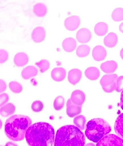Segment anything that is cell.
<instances>
[{
  "label": "cell",
  "instance_id": "obj_27",
  "mask_svg": "<svg viewBox=\"0 0 123 146\" xmlns=\"http://www.w3.org/2000/svg\"><path fill=\"white\" fill-rule=\"evenodd\" d=\"M85 123V117L83 115H79L74 118V124L81 130H84Z\"/></svg>",
  "mask_w": 123,
  "mask_h": 146
},
{
  "label": "cell",
  "instance_id": "obj_29",
  "mask_svg": "<svg viewBox=\"0 0 123 146\" xmlns=\"http://www.w3.org/2000/svg\"><path fill=\"white\" fill-rule=\"evenodd\" d=\"M10 89L15 93H20L22 90V85L19 82L16 81H12L9 84Z\"/></svg>",
  "mask_w": 123,
  "mask_h": 146
},
{
  "label": "cell",
  "instance_id": "obj_31",
  "mask_svg": "<svg viewBox=\"0 0 123 146\" xmlns=\"http://www.w3.org/2000/svg\"><path fill=\"white\" fill-rule=\"evenodd\" d=\"M44 108V105L41 101L39 100L34 102L32 104L31 108L33 111L36 112H39L42 110Z\"/></svg>",
  "mask_w": 123,
  "mask_h": 146
},
{
  "label": "cell",
  "instance_id": "obj_40",
  "mask_svg": "<svg viewBox=\"0 0 123 146\" xmlns=\"http://www.w3.org/2000/svg\"><path fill=\"white\" fill-rule=\"evenodd\" d=\"M85 146H96L93 143H88Z\"/></svg>",
  "mask_w": 123,
  "mask_h": 146
},
{
  "label": "cell",
  "instance_id": "obj_28",
  "mask_svg": "<svg viewBox=\"0 0 123 146\" xmlns=\"http://www.w3.org/2000/svg\"><path fill=\"white\" fill-rule=\"evenodd\" d=\"M65 99L62 96H60L56 97L54 100V106L56 110H60L65 105Z\"/></svg>",
  "mask_w": 123,
  "mask_h": 146
},
{
  "label": "cell",
  "instance_id": "obj_39",
  "mask_svg": "<svg viewBox=\"0 0 123 146\" xmlns=\"http://www.w3.org/2000/svg\"><path fill=\"white\" fill-rule=\"evenodd\" d=\"M120 55L121 58L123 60V48H122L120 52Z\"/></svg>",
  "mask_w": 123,
  "mask_h": 146
},
{
  "label": "cell",
  "instance_id": "obj_7",
  "mask_svg": "<svg viewBox=\"0 0 123 146\" xmlns=\"http://www.w3.org/2000/svg\"><path fill=\"white\" fill-rule=\"evenodd\" d=\"M81 24L80 17L74 15L65 19L64 25L66 29L69 31H73L77 29Z\"/></svg>",
  "mask_w": 123,
  "mask_h": 146
},
{
  "label": "cell",
  "instance_id": "obj_14",
  "mask_svg": "<svg viewBox=\"0 0 123 146\" xmlns=\"http://www.w3.org/2000/svg\"><path fill=\"white\" fill-rule=\"evenodd\" d=\"M66 76V71L63 68H55L52 70L51 76L54 81L60 82L63 81Z\"/></svg>",
  "mask_w": 123,
  "mask_h": 146
},
{
  "label": "cell",
  "instance_id": "obj_17",
  "mask_svg": "<svg viewBox=\"0 0 123 146\" xmlns=\"http://www.w3.org/2000/svg\"><path fill=\"white\" fill-rule=\"evenodd\" d=\"M38 69L34 66H29L24 68L21 72L22 78L25 80H28L37 75Z\"/></svg>",
  "mask_w": 123,
  "mask_h": 146
},
{
  "label": "cell",
  "instance_id": "obj_36",
  "mask_svg": "<svg viewBox=\"0 0 123 146\" xmlns=\"http://www.w3.org/2000/svg\"><path fill=\"white\" fill-rule=\"evenodd\" d=\"M120 106L123 110V90L122 91L121 94Z\"/></svg>",
  "mask_w": 123,
  "mask_h": 146
},
{
  "label": "cell",
  "instance_id": "obj_6",
  "mask_svg": "<svg viewBox=\"0 0 123 146\" xmlns=\"http://www.w3.org/2000/svg\"><path fill=\"white\" fill-rule=\"evenodd\" d=\"M97 146H123V139L114 134H108L99 141Z\"/></svg>",
  "mask_w": 123,
  "mask_h": 146
},
{
  "label": "cell",
  "instance_id": "obj_23",
  "mask_svg": "<svg viewBox=\"0 0 123 146\" xmlns=\"http://www.w3.org/2000/svg\"><path fill=\"white\" fill-rule=\"evenodd\" d=\"M108 25L105 23L101 22L97 24L94 28V31L97 35L103 36L108 32Z\"/></svg>",
  "mask_w": 123,
  "mask_h": 146
},
{
  "label": "cell",
  "instance_id": "obj_5",
  "mask_svg": "<svg viewBox=\"0 0 123 146\" xmlns=\"http://www.w3.org/2000/svg\"><path fill=\"white\" fill-rule=\"evenodd\" d=\"M118 76L116 74L104 76L100 80V84L104 92L110 93L116 90V82Z\"/></svg>",
  "mask_w": 123,
  "mask_h": 146
},
{
  "label": "cell",
  "instance_id": "obj_18",
  "mask_svg": "<svg viewBox=\"0 0 123 146\" xmlns=\"http://www.w3.org/2000/svg\"><path fill=\"white\" fill-rule=\"evenodd\" d=\"M118 42V37L115 33L111 32L108 34L104 39V43L107 47L112 48L115 47Z\"/></svg>",
  "mask_w": 123,
  "mask_h": 146
},
{
  "label": "cell",
  "instance_id": "obj_35",
  "mask_svg": "<svg viewBox=\"0 0 123 146\" xmlns=\"http://www.w3.org/2000/svg\"><path fill=\"white\" fill-rule=\"evenodd\" d=\"M0 83H1V93L5 91L7 88L6 84L5 81L1 79L0 80Z\"/></svg>",
  "mask_w": 123,
  "mask_h": 146
},
{
  "label": "cell",
  "instance_id": "obj_13",
  "mask_svg": "<svg viewBox=\"0 0 123 146\" xmlns=\"http://www.w3.org/2000/svg\"><path fill=\"white\" fill-rule=\"evenodd\" d=\"M82 72L78 69H73L68 72V80L71 84L75 85L79 82L82 77Z\"/></svg>",
  "mask_w": 123,
  "mask_h": 146
},
{
  "label": "cell",
  "instance_id": "obj_9",
  "mask_svg": "<svg viewBox=\"0 0 123 146\" xmlns=\"http://www.w3.org/2000/svg\"><path fill=\"white\" fill-rule=\"evenodd\" d=\"M91 38V32L87 28H81L77 33V39L81 43H86L89 42Z\"/></svg>",
  "mask_w": 123,
  "mask_h": 146
},
{
  "label": "cell",
  "instance_id": "obj_25",
  "mask_svg": "<svg viewBox=\"0 0 123 146\" xmlns=\"http://www.w3.org/2000/svg\"><path fill=\"white\" fill-rule=\"evenodd\" d=\"M90 48L87 45H81L79 46L76 50V54L79 57H85L90 53Z\"/></svg>",
  "mask_w": 123,
  "mask_h": 146
},
{
  "label": "cell",
  "instance_id": "obj_26",
  "mask_svg": "<svg viewBox=\"0 0 123 146\" xmlns=\"http://www.w3.org/2000/svg\"><path fill=\"white\" fill-rule=\"evenodd\" d=\"M112 18L115 21H120L123 20V9L117 8L113 11L111 15Z\"/></svg>",
  "mask_w": 123,
  "mask_h": 146
},
{
  "label": "cell",
  "instance_id": "obj_22",
  "mask_svg": "<svg viewBox=\"0 0 123 146\" xmlns=\"http://www.w3.org/2000/svg\"><path fill=\"white\" fill-rule=\"evenodd\" d=\"M114 130L116 133L123 139V113L119 115L116 119Z\"/></svg>",
  "mask_w": 123,
  "mask_h": 146
},
{
  "label": "cell",
  "instance_id": "obj_8",
  "mask_svg": "<svg viewBox=\"0 0 123 146\" xmlns=\"http://www.w3.org/2000/svg\"><path fill=\"white\" fill-rule=\"evenodd\" d=\"M66 106V113L68 116L71 117H74L79 115L82 111V106H79L74 104L71 99L67 100Z\"/></svg>",
  "mask_w": 123,
  "mask_h": 146
},
{
  "label": "cell",
  "instance_id": "obj_30",
  "mask_svg": "<svg viewBox=\"0 0 123 146\" xmlns=\"http://www.w3.org/2000/svg\"><path fill=\"white\" fill-rule=\"evenodd\" d=\"M36 65L40 69V72L42 73L48 70L50 67L49 62L47 60H42L35 63Z\"/></svg>",
  "mask_w": 123,
  "mask_h": 146
},
{
  "label": "cell",
  "instance_id": "obj_24",
  "mask_svg": "<svg viewBox=\"0 0 123 146\" xmlns=\"http://www.w3.org/2000/svg\"><path fill=\"white\" fill-rule=\"evenodd\" d=\"M33 12L37 17H42L46 15L47 12V8L44 4L38 3L34 7Z\"/></svg>",
  "mask_w": 123,
  "mask_h": 146
},
{
  "label": "cell",
  "instance_id": "obj_4",
  "mask_svg": "<svg viewBox=\"0 0 123 146\" xmlns=\"http://www.w3.org/2000/svg\"><path fill=\"white\" fill-rule=\"evenodd\" d=\"M109 123L102 119L95 118L89 121L87 124L86 136L94 142H98L111 131Z\"/></svg>",
  "mask_w": 123,
  "mask_h": 146
},
{
  "label": "cell",
  "instance_id": "obj_32",
  "mask_svg": "<svg viewBox=\"0 0 123 146\" xmlns=\"http://www.w3.org/2000/svg\"><path fill=\"white\" fill-rule=\"evenodd\" d=\"M8 53L4 49L0 50V62L1 64H3L6 62L8 58Z\"/></svg>",
  "mask_w": 123,
  "mask_h": 146
},
{
  "label": "cell",
  "instance_id": "obj_1",
  "mask_svg": "<svg viewBox=\"0 0 123 146\" xmlns=\"http://www.w3.org/2000/svg\"><path fill=\"white\" fill-rule=\"evenodd\" d=\"M25 138L29 146H52L55 139V131L50 124L45 122H39L28 128Z\"/></svg>",
  "mask_w": 123,
  "mask_h": 146
},
{
  "label": "cell",
  "instance_id": "obj_10",
  "mask_svg": "<svg viewBox=\"0 0 123 146\" xmlns=\"http://www.w3.org/2000/svg\"><path fill=\"white\" fill-rule=\"evenodd\" d=\"M46 35V31L43 27H38L34 29L31 37L34 42L40 43L44 40Z\"/></svg>",
  "mask_w": 123,
  "mask_h": 146
},
{
  "label": "cell",
  "instance_id": "obj_21",
  "mask_svg": "<svg viewBox=\"0 0 123 146\" xmlns=\"http://www.w3.org/2000/svg\"><path fill=\"white\" fill-rule=\"evenodd\" d=\"M15 106L12 103H8L1 108V115L4 117H7L14 113L15 112Z\"/></svg>",
  "mask_w": 123,
  "mask_h": 146
},
{
  "label": "cell",
  "instance_id": "obj_16",
  "mask_svg": "<svg viewBox=\"0 0 123 146\" xmlns=\"http://www.w3.org/2000/svg\"><path fill=\"white\" fill-rule=\"evenodd\" d=\"M118 67V65L114 61H107L101 64L100 68L103 72L106 73H113Z\"/></svg>",
  "mask_w": 123,
  "mask_h": 146
},
{
  "label": "cell",
  "instance_id": "obj_37",
  "mask_svg": "<svg viewBox=\"0 0 123 146\" xmlns=\"http://www.w3.org/2000/svg\"><path fill=\"white\" fill-rule=\"evenodd\" d=\"M5 146H18V145L15 144L13 143L9 142L6 143Z\"/></svg>",
  "mask_w": 123,
  "mask_h": 146
},
{
  "label": "cell",
  "instance_id": "obj_15",
  "mask_svg": "<svg viewBox=\"0 0 123 146\" xmlns=\"http://www.w3.org/2000/svg\"><path fill=\"white\" fill-rule=\"evenodd\" d=\"M63 48L67 52H71L76 48L77 42L72 38H66L63 42Z\"/></svg>",
  "mask_w": 123,
  "mask_h": 146
},
{
  "label": "cell",
  "instance_id": "obj_19",
  "mask_svg": "<svg viewBox=\"0 0 123 146\" xmlns=\"http://www.w3.org/2000/svg\"><path fill=\"white\" fill-rule=\"evenodd\" d=\"M29 60V58L26 54L24 52L17 53L15 56L14 62L17 66H23L26 65Z\"/></svg>",
  "mask_w": 123,
  "mask_h": 146
},
{
  "label": "cell",
  "instance_id": "obj_11",
  "mask_svg": "<svg viewBox=\"0 0 123 146\" xmlns=\"http://www.w3.org/2000/svg\"><path fill=\"white\" fill-rule=\"evenodd\" d=\"M107 55V52L101 46H97L92 51V56L96 61L99 62L104 60Z\"/></svg>",
  "mask_w": 123,
  "mask_h": 146
},
{
  "label": "cell",
  "instance_id": "obj_2",
  "mask_svg": "<svg viewBox=\"0 0 123 146\" xmlns=\"http://www.w3.org/2000/svg\"><path fill=\"white\" fill-rule=\"evenodd\" d=\"M31 124L32 121L28 116L13 115L5 122L4 125L5 134L13 141H21L24 139L26 132Z\"/></svg>",
  "mask_w": 123,
  "mask_h": 146
},
{
  "label": "cell",
  "instance_id": "obj_33",
  "mask_svg": "<svg viewBox=\"0 0 123 146\" xmlns=\"http://www.w3.org/2000/svg\"><path fill=\"white\" fill-rule=\"evenodd\" d=\"M116 91L120 92L123 90V76L119 77L116 82Z\"/></svg>",
  "mask_w": 123,
  "mask_h": 146
},
{
  "label": "cell",
  "instance_id": "obj_38",
  "mask_svg": "<svg viewBox=\"0 0 123 146\" xmlns=\"http://www.w3.org/2000/svg\"><path fill=\"white\" fill-rule=\"evenodd\" d=\"M119 30L121 32L123 33V22L120 25Z\"/></svg>",
  "mask_w": 123,
  "mask_h": 146
},
{
  "label": "cell",
  "instance_id": "obj_34",
  "mask_svg": "<svg viewBox=\"0 0 123 146\" xmlns=\"http://www.w3.org/2000/svg\"><path fill=\"white\" fill-rule=\"evenodd\" d=\"M0 99H1L0 104H1V106H2L8 101L9 100L8 95L6 93L2 94L0 96Z\"/></svg>",
  "mask_w": 123,
  "mask_h": 146
},
{
  "label": "cell",
  "instance_id": "obj_3",
  "mask_svg": "<svg viewBox=\"0 0 123 146\" xmlns=\"http://www.w3.org/2000/svg\"><path fill=\"white\" fill-rule=\"evenodd\" d=\"M85 139L81 130L73 125H66L57 131L54 146H84Z\"/></svg>",
  "mask_w": 123,
  "mask_h": 146
},
{
  "label": "cell",
  "instance_id": "obj_20",
  "mask_svg": "<svg viewBox=\"0 0 123 146\" xmlns=\"http://www.w3.org/2000/svg\"><path fill=\"white\" fill-rule=\"evenodd\" d=\"M85 75L89 80H97L100 75V72L99 69L95 67H90L86 70Z\"/></svg>",
  "mask_w": 123,
  "mask_h": 146
},
{
  "label": "cell",
  "instance_id": "obj_12",
  "mask_svg": "<svg viewBox=\"0 0 123 146\" xmlns=\"http://www.w3.org/2000/svg\"><path fill=\"white\" fill-rule=\"evenodd\" d=\"M71 99L75 105L82 106L85 100V94L81 90H75L72 93Z\"/></svg>",
  "mask_w": 123,
  "mask_h": 146
}]
</instances>
